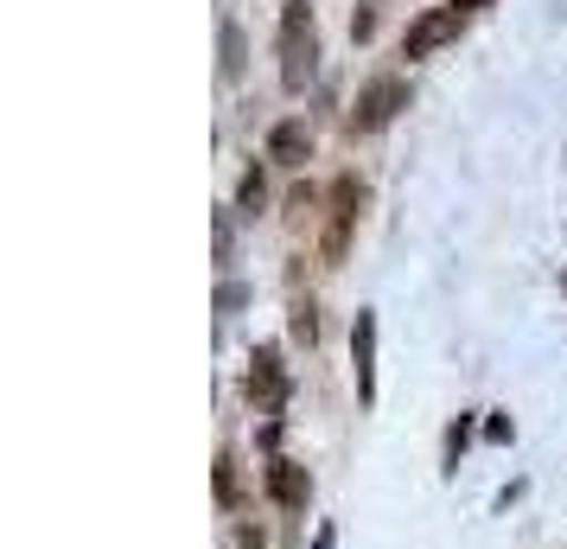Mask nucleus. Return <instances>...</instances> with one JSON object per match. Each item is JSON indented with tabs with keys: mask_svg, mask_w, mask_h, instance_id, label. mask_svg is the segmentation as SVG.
I'll return each instance as SVG.
<instances>
[{
	"mask_svg": "<svg viewBox=\"0 0 567 549\" xmlns=\"http://www.w3.org/2000/svg\"><path fill=\"white\" fill-rule=\"evenodd\" d=\"M287 333H293V345H319V307H312V301H293Z\"/></svg>",
	"mask_w": 567,
	"mask_h": 549,
	"instance_id": "obj_10",
	"label": "nucleus"
},
{
	"mask_svg": "<svg viewBox=\"0 0 567 549\" xmlns=\"http://www.w3.org/2000/svg\"><path fill=\"white\" fill-rule=\"evenodd\" d=\"M236 549H268V537H261L256 523H236Z\"/></svg>",
	"mask_w": 567,
	"mask_h": 549,
	"instance_id": "obj_17",
	"label": "nucleus"
},
{
	"mask_svg": "<svg viewBox=\"0 0 567 549\" xmlns=\"http://www.w3.org/2000/svg\"><path fill=\"white\" fill-rule=\"evenodd\" d=\"M243 396H249L256 409H268V416L287 409V370H281V352H275V345H256L249 377H243Z\"/></svg>",
	"mask_w": 567,
	"mask_h": 549,
	"instance_id": "obj_5",
	"label": "nucleus"
},
{
	"mask_svg": "<svg viewBox=\"0 0 567 549\" xmlns=\"http://www.w3.org/2000/svg\"><path fill=\"white\" fill-rule=\"evenodd\" d=\"M243 71H249V39H243L236 20H224V27H217V78L236 83Z\"/></svg>",
	"mask_w": 567,
	"mask_h": 549,
	"instance_id": "obj_9",
	"label": "nucleus"
},
{
	"mask_svg": "<svg viewBox=\"0 0 567 549\" xmlns=\"http://www.w3.org/2000/svg\"><path fill=\"white\" fill-rule=\"evenodd\" d=\"M261 199H268V180H261V166H249V173L236 180V211H249V217H256Z\"/></svg>",
	"mask_w": 567,
	"mask_h": 549,
	"instance_id": "obj_11",
	"label": "nucleus"
},
{
	"mask_svg": "<svg viewBox=\"0 0 567 549\" xmlns=\"http://www.w3.org/2000/svg\"><path fill=\"white\" fill-rule=\"evenodd\" d=\"M268 498L281 505V511H307L312 498V472L300 460H268Z\"/></svg>",
	"mask_w": 567,
	"mask_h": 549,
	"instance_id": "obj_7",
	"label": "nucleus"
},
{
	"mask_svg": "<svg viewBox=\"0 0 567 549\" xmlns=\"http://www.w3.org/2000/svg\"><path fill=\"white\" fill-rule=\"evenodd\" d=\"M460 447H465V421H453V428H446V460H453V467H460Z\"/></svg>",
	"mask_w": 567,
	"mask_h": 549,
	"instance_id": "obj_18",
	"label": "nucleus"
},
{
	"mask_svg": "<svg viewBox=\"0 0 567 549\" xmlns=\"http://www.w3.org/2000/svg\"><path fill=\"white\" fill-rule=\"evenodd\" d=\"M312 549H338V530H332V523H319V537H312Z\"/></svg>",
	"mask_w": 567,
	"mask_h": 549,
	"instance_id": "obj_19",
	"label": "nucleus"
},
{
	"mask_svg": "<svg viewBox=\"0 0 567 549\" xmlns=\"http://www.w3.org/2000/svg\"><path fill=\"white\" fill-rule=\"evenodd\" d=\"M243 301H249V288H243V282H224V288H217V314H236Z\"/></svg>",
	"mask_w": 567,
	"mask_h": 549,
	"instance_id": "obj_16",
	"label": "nucleus"
},
{
	"mask_svg": "<svg viewBox=\"0 0 567 549\" xmlns=\"http://www.w3.org/2000/svg\"><path fill=\"white\" fill-rule=\"evenodd\" d=\"M402 109H409V83H402V78H370L358 90L351 115H344V129H351V134H377V129H389Z\"/></svg>",
	"mask_w": 567,
	"mask_h": 549,
	"instance_id": "obj_2",
	"label": "nucleus"
},
{
	"mask_svg": "<svg viewBox=\"0 0 567 549\" xmlns=\"http://www.w3.org/2000/svg\"><path fill=\"white\" fill-rule=\"evenodd\" d=\"M358 205H363V185L344 173L332 180V199H326V236H319V256L338 262L344 256V243H351V224H358Z\"/></svg>",
	"mask_w": 567,
	"mask_h": 549,
	"instance_id": "obj_3",
	"label": "nucleus"
},
{
	"mask_svg": "<svg viewBox=\"0 0 567 549\" xmlns=\"http://www.w3.org/2000/svg\"><path fill=\"white\" fill-rule=\"evenodd\" d=\"M351 39H377V7H358V13H351Z\"/></svg>",
	"mask_w": 567,
	"mask_h": 549,
	"instance_id": "obj_15",
	"label": "nucleus"
},
{
	"mask_svg": "<svg viewBox=\"0 0 567 549\" xmlns=\"http://www.w3.org/2000/svg\"><path fill=\"white\" fill-rule=\"evenodd\" d=\"M351 365H358V403H377V314L351 326Z\"/></svg>",
	"mask_w": 567,
	"mask_h": 549,
	"instance_id": "obj_8",
	"label": "nucleus"
},
{
	"mask_svg": "<svg viewBox=\"0 0 567 549\" xmlns=\"http://www.w3.org/2000/svg\"><path fill=\"white\" fill-rule=\"evenodd\" d=\"M217 505H236V454H217Z\"/></svg>",
	"mask_w": 567,
	"mask_h": 549,
	"instance_id": "obj_14",
	"label": "nucleus"
},
{
	"mask_svg": "<svg viewBox=\"0 0 567 549\" xmlns=\"http://www.w3.org/2000/svg\"><path fill=\"white\" fill-rule=\"evenodd\" d=\"M268 160H275V166H307V160H312L307 115H281V122L268 129Z\"/></svg>",
	"mask_w": 567,
	"mask_h": 549,
	"instance_id": "obj_6",
	"label": "nucleus"
},
{
	"mask_svg": "<svg viewBox=\"0 0 567 549\" xmlns=\"http://www.w3.org/2000/svg\"><path fill=\"white\" fill-rule=\"evenodd\" d=\"M312 211H319V192H312V185H293V192H287V217H293V224H307Z\"/></svg>",
	"mask_w": 567,
	"mask_h": 549,
	"instance_id": "obj_13",
	"label": "nucleus"
},
{
	"mask_svg": "<svg viewBox=\"0 0 567 549\" xmlns=\"http://www.w3.org/2000/svg\"><path fill=\"white\" fill-rule=\"evenodd\" d=\"M210 224H217V262L230 268V262H236V217H230V211H217Z\"/></svg>",
	"mask_w": 567,
	"mask_h": 549,
	"instance_id": "obj_12",
	"label": "nucleus"
},
{
	"mask_svg": "<svg viewBox=\"0 0 567 549\" xmlns=\"http://www.w3.org/2000/svg\"><path fill=\"white\" fill-rule=\"evenodd\" d=\"M460 27H465L460 7H427V13H414L409 32H402V58H427V52H440V45H453Z\"/></svg>",
	"mask_w": 567,
	"mask_h": 549,
	"instance_id": "obj_4",
	"label": "nucleus"
},
{
	"mask_svg": "<svg viewBox=\"0 0 567 549\" xmlns=\"http://www.w3.org/2000/svg\"><path fill=\"white\" fill-rule=\"evenodd\" d=\"M319 71V32H312V0H287L281 7V90L300 96Z\"/></svg>",
	"mask_w": 567,
	"mask_h": 549,
	"instance_id": "obj_1",
	"label": "nucleus"
},
{
	"mask_svg": "<svg viewBox=\"0 0 567 549\" xmlns=\"http://www.w3.org/2000/svg\"><path fill=\"white\" fill-rule=\"evenodd\" d=\"M453 7H460V13H465V7H485V0H453Z\"/></svg>",
	"mask_w": 567,
	"mask_h": 549,
	"instance_id": "obj_20",
	"label": "nucleus"
}]
</instances>
